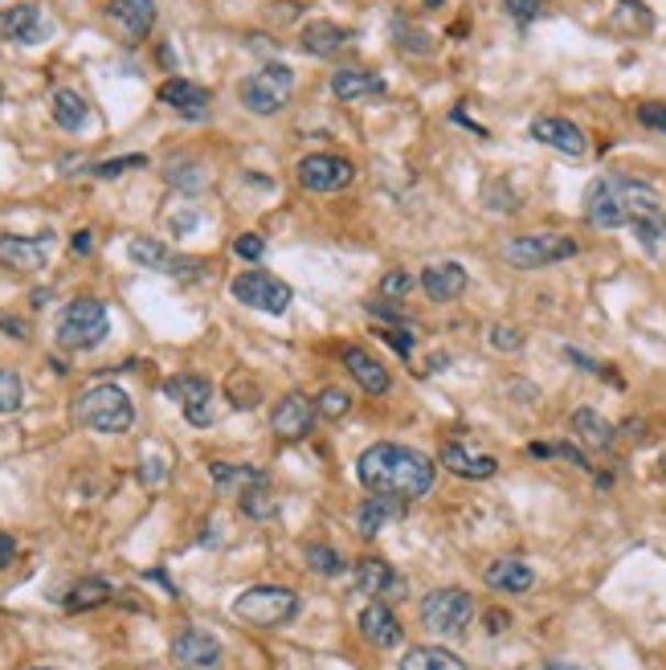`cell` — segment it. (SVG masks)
I'll return each instance as SVG.
<instances>
[{"label": "cell", "instance_id": "obj_22", "mask_svg": "<svg viewBox=\"0 0 666 670\" xmlns=\"http://www.w3.org/2000/svg\"><path fill=\"white\" fill-rule=\"evenodd\" d=\"M107 17L115 21L127 42H144L147 33L156 29V0H111Z\"/></svg>", "mask_w": 666, "mask_h": 670}, {"label": "cell", "instance_id": "obj_2", "mask_svg": "<svg viewBox=\"0 0 666 670\" xmlns=\"http://www.w3.org/2000/svg\"><path fill=\"white\" fill-rule=\"evenodd\" d=\"M74 421L90 433L115 438V433H127L135 426V405L119 385H95L74 400Z\"/></svg>", "mask_w": 666, "mask_h": 670}, {"label": "cell", "instance_id": "obj_27", "mask_svg": "<svg viewBox=\"0 0 666 670\" xmlns=\"http://www.w3.org/2000/svg\"><path fill=\"white\" fill-rule=\"evenodd\" d=\"M352 42V33L344 25H335V21H311L303 29V50L311 57H335L344 54Z\"/></svg>", "mask_w": 666, "mask_h": 670}, {"label": "cell", "instance_id": "obj_7", "mask_svg": "<svg viewBox=\"0 0 666 670\" xmlns=\"http://www.w3.org/2000/svg\"><path fill=\"white\" fill-rule=\"evenodd\" d=\"M573 254H577V242L565 233H523V238H511L503 245V257L515 271H544V266L565 262Z\"/></svg>", "mask_w": 666, "mask_h": 670}, {"label": "cell", "instance_id": "obj_44", "mask_svg": "<svg viewBox=\"0 0 666 670\" xmlns=\"http://www.w3.org/2000/svg\"><path fill=\"white\" fill-rule=\"evenodd\" d=\"M637 123L646 131L666 135V102H642V107H637Z\"/></svg>", "mask_w": 666, "mask_h": 670}, {"label": "cell", "instance_id": "obj_8", "mask_svg": "<svg viewBox=\"0 0 666 670\" xmlns=\"http://www.w3.org/2000/svg\"><path fill=\"white\" fill-rule=\"evenodd\" d=\"M230 295L242 303V307H249V311H266V315H282L290 307V299H295V290L266 271H242L230 283Z\"/></svg>", "mask_w": 666, "mask_h": 670}, {"label": "cell", "instance_id": "obj_1", "mask_svg": "<svg viewBox=\"0 0 666 670\" xmlns=\"http://www.w3.org/2000/svg\"><path fill=\"white\" fill-rule=\"evenodd\" d=\"M356 474H360V483L373 495L413 503L434 491L437 466L421 450H409V446L397 442H377L356 458Z\"/></svg>", "mask_w": 666, "mask_h": 670}, {"label": "cell", "instance_id": "obj_31", "mask_svg": "<svg viewBox=\"0 0 666 670\" xmlns=\"http://www.w3.org/2000/svg\"><path fill=\"white\" fill-rule=\"evenodd\" d=\"M209 479L218 483V491L225 495H246L254 486H266V474L254 471V466H233V462H213L209 466Z\"/></svg>", "mask_w": 666, "mask_h": 670}, {"label": "cell", "instance_id": "obj_13", "mask_svg": "<svg viewBox=\"0 0 666 670\" xmlns=\"http://www.w3.org/2000/svg\"><path fill=\"white\" fill-rule=\"evenodd\" d=\"M164 393L185 409V417H189L192 426H209V421H213V385H209L204 376L180 372V376H173V381L164 385Z\"/></svg>", "mask_w": 666, "mask_h": 670}, {"label": "cell", "instance_id": "obj_55", "mask_svg": "<svg viewBox=\"0 0 666 670\" xmlns=\"http://www.w3.org/2000/svg\"><path fill=\"white\" fill-rule=\"evenodd\" d=\"M425 4H430V9H437V4H442V0H425Z\"/></svg>", "mask_w": 666, "mask_h": 670}, {"label": "cell", "instance_id": "obj_6", "mask_svg": "<svg viewBox=\"0 0 666 670\" xmlns=\"http://www.w3.org/2000/svg\"><path fill=\"white\" fill-rule=\"evenodd\" d=\"M470 617H475V597L466 589H434L421 601V626L430 634H442V638L466 634Z\"/></svg>", "mask_w": 666, "mask_h": 670}, {"label": "cell", "instance_id": "obj_50", "mask_svg": "<svg viewBox=\"0 0 666 670\" xmlns=\"http://www.w3.org/2000/svg\"><path fill=\"white\" fill-rule=\"evenodd\" d=\"M13 557H16V540L0 531V569H9V564H13Z\"/></svg>", "mask_w": 666, "mask_h": 670}, {"label": "cell", "instance_id": "obj_12", "mask_svg": "<svg viewBox=\"0 0 666 670\" xmlns=\"http://www.w3.org/2000/svg\"><path fill=\"white\" fill-rule=\"evenodd\" d=\"M532 140L552 147V152H560V156H568V160L589 156L585 131H580L573 119H560V114H540V119H532Z\"/></svg>", "mask_w": 666, "mask_h": 670}, {"label": "cell", "instance_id": "obj_23", "mask_svg": "<svg viewBox=\"0 0 666 670\" xmlns=\"http://www.w3.org/2000/svg\"><path fill=\"white\" fill-rule=\"evenodd\" d=\"M421 290L430 295L434 303H454V299H463L466 295V266L463 262H434V266H425L421 271Z\"/></svg>", "mask_w": 666, "mask_h": 670}, {"label": "cell", "instance_id": "obj_25", "mask_svg": "<svg viewBox=\"0 0 666 670\" xmlns=\"http://www.w3.org/2000/svg\"><path fill=\"white\" fill-rule=\"evenodd\" d=\"M344 369H348L352 376H356V385H360L364 393H373V397H380V393L392 388L389 369H385L377 356H368L364 348H344Z\"/></svg>", "mask_w": 666, "mask_h": 670}, {"label": "cell", "instance_id": "obj_16", "mask_svg": "<svg viewBox=\"0 0 666 670\" xmlns=\"http://www.w3.org/2000/svg\"><path fill=\"white\" fill-rule=\"evenodd\" d=\"M127 257L135 262V266H144V271H159V274H173V278H185V274H192L201 262L197 257H180L173 254L164 242H156V238H131L127 242Z\"/></svg>", "mask_w": 666, "mask_h": 670}, {"label": "cell", "instance_id": "obj_46", "mask_svg": "<svg viewBox=\"0 0 666 670\" xmlns=\"http://www.w3.org/2000/svg\"><path fill=\"white\" fill-rule=\"evenodd\" d=\"M147 160L144 156H123V160H107V164H95V176L111 180V176H123L127 168H144Z\"/></svg>", "mask_w": 666, "mask_h": 670}, {"label": "cell", "instance_id": "obj_49", "mask_svg": "<svg viewBox=\"0 0 666 670\" xmlns=\"http://www.w3.org/2000/svg\"><path fill=\"white\" fill-rule=\"evenodd\" d=\"M70 250L74 254H90V250H95V233H90V229H78L70 238Z\"/></svg>", "mask_w": 666, "mask_h": 670}, {"label": "cell", "instance_id": "obj_36", "mask_svg": "<svg viewBox=\"0 0 666 670\" xmlns=\"http://www.w3.org/2000/svg\"><path fill=\"white\" fill-rule=\"evenodd\" d=\"M634 233H637V245H642L654 262H666V209L646 217V221H634Z\"/></svg>", "mask_w": 666, "mask_h": 670}, {"label": "cell", "instance_id": "obj_17", "mask_svg": "<svg viewBox=\"0 0 666 670\" xmlns=\"http://www.w3.org/2000/svg\"><path fill=\"white\" fill-rule=\"evenodd\" d=\"M159 102L180 114V119H192V123H204L213 114V95L204 86L189 83V78H168L159 86Z\"/></svg>", "mask_w": 666, "mask_h": 670}, {"label": "cell", "instance_id": "obj_56", "mask_svg": "<svg viewBox=\"0 0 666 670\" xmlns=\"http://www.w3.org/2000/svg\"><path fill=\"white\" fill-rule=\"evenodd\" d=\"M30 670H54V667H30Z\"/></svg>", "mask_w": 666, "mask_h": 670}, {"label": "cell", "instance_id": "obj_34", "mask_svg": "<svg viewBox=\"0 0 666 670\" xmlns=\"http://www.w3.org/2000/svg\"><path fill=\"white\" fill-rule=\"evenodd\" d=\"M164 180L173 188H185V193H201V188L209 185V172H204L201 160H168Z\"/></svg>", "mask_w": 666, "mask_h": 670}, {"label": "cell", "instance_id": "obj_33", "mask_svg": "<svg viewBox=\"0 0 666 670\" xmlns=\"http://www.w3.org/2000/svg\"><path fill=\"white\" fill-rule=\"evenodd\" d=\"M111 601V585L107 581H99V576H90V581H78V585L66 593V609L70 614H82V609H99V605H107Z\"/></svg>", "mask_w": 666, "mask_h": 670}, {"label": "cell", "instance_id": "obj_4", "mask_svg": "<svg viewBox=\"0 0 666 670\" xmlns=\"http://www.w3.org/2000/svg\"><path fill=\"white\" fill-rule=\"evenodd\" d=\"M290 95H295V70L282 62H270V66L246 74L237 86V99L249 114H278L290 102Z\"/></svg>", "mask_w": 666, "mask_h": 670}, {"label": "cell", "instance_id": "obj_9", "mask_svg": "<svg viewBox=\"0 0 666 670\" xmlns=\"http://www.w3.org/2000/svg\"><path fill=\"white\" fill-rule=\"evenodd\" d=\"M356 180V168L352 160L344 156H332V152H315V156H303L299 160V185L307 193H340Z\"/></svg>", "mask_w": 666, "mask_h": 670}, {"label": "cell", "instance_id": "obj_53", "mask_svg": "<svg viewBox=\"0 0 666 670\" xmlns=\"http://www.w3.org/2000/svg\"><path fill=\"white\" fill-rule=\"evenodd\" d=\"M0 328H4V331H13L16 340H25V323H16V319H0Z\"/></svg>", "mask_w": 666, "mask_h": 670}, {"label": "cell", "instance_id": "obj_20", "mask_svg": "<svg viewBox=\"0 0 666 670\" xmlns=\"http://www.w3.org/2000/svg\"><path fill=\"white\" fill-rule=\"evenodd\" d=\"M348 589L356 593V597H397L401 593V576L392 572L389 560H377V557H368L360 560L356 569H352L348 576Z\"/></svg>", "mask_w": 666, "mask_h": 670}, {"label": "cell", "instance_id": "obj_38", "mask_svg": "<svg viewBox=\"0 0 666 670\" xmlns=\"http://www.w3.org/2000/svg\"><path fill=\"white\" fill-rule=\"evenodd\" d=\"M242 512H246L249 519H275L278 499L270 495V486H254V491L242 495Z\"/></svg>", "mask_w": 666, "mask_h": 670}, {"label": "cell", "instance_id": "obj_32", "mask_svg": "<svg viewBox=\"0 0 666 670\" xmlns=\"http://www.w3.org/2000/svg\"><path fill=\"white\" fill-rule=\"evenodd\" d=\"M401 670H466V662L449 655L446 646H413L401 658Z\"/></svg>", "mask_w": 666, "mask_h": 670}, {"label": "cell", "instance_id": "obj_39", "mask_svg": "<svg viewBox=\"0 0 666 670\" xmlns=\"http://www.w3.org/2000/svg\"><path fill=\"white\" fill-rule=\"evenodd\" d=\"M25 405V385H21V376L13 369H0V414L9 417L16 414Z\"/></svg>", "mask_w": 666, "mask_h": 670}, {"label": "cell", "instance_id": "obj_43", "mask_svg": "<svg viewBox=\"0 0 666 670\" xmlns=\"http://www.w3.org/2000/svg\"><path fill=\"white\" fill-rule=\"evenodd\" d=\"M487 340H491L495 352H520V348H523V331L511 328V323H495Z\"/></svg>", "mask_w": 666, "mask_h": 670}, {"label": "cell", "instance_id": "obj_58", "mask_svg": "<svg viewBox=\"0 0 666 670\" xmlns=\"http://www.w3.org/2000/svg\"><path fill=\"white\" fill-rule=\"evenodd\" d=\"M663 466H666V458H663Z\"/></svg>", "mask_w": 666, "mask_h": 670}, {"label": "cell", "instance_id": "obj_26", "mask_svg": "<svg viewBox=\"0 0 666 670\" xmlns=\"http://www.w3.org/2000/svg\"><path fill=\"white\" fill-rule=\"evenodd\" d=\"M406 515V503L401 499H385V495H373V499H364L356 507V531H360L364 540H373L380 531L389 528L392 519H401Z\"/></svg>", "mask_w": 666, "mask_h": 670}, {"label": "cell", "instance_id": "obj_40", "mask_svg": "<svg viewBox=\"0 0 666 670\" xmlns=\"http://www.w3.org/2000/svg\"><path fill=\"white\" fill-rule=\"evenodd\" d=\"M397 42L406 54H418V57H430L434 54V42H430V33L418 25H409V21H397Z\"/></svg>", "mask_w": 666, "mask_h": 670}, {"label": "cell", "instance_id": "obj_48", "mask_svg": "<svg viewBox=\"0 0 666 670\" xmlns=\"http://www.w3.org/2000/svg\"><path fill=\"white\" fill-rule=\"evenodd\" d=\"M380 340L392 343V348H397V356H413V343H418L406 328H380Z\"/></svg>", "mask_w": 666, "mask_h": 670}, {"label": "cell", "instance_id": "obj_15", "mask_svg": "<svg viewBox=\"0 0 666 670\" xmlns=\"http://www.w3.org/2000/svg\"><path fill=\"white\" fill-rule=\"evenodd\" d=\"M356 629H360V638L368 646H377V650H392V646L406 642V629L397 622L389 601H368L356 617Z\"/></svg>", "mask_w": 666, "mask_h": 670}, {"label": "cell", "instance_id": "obj_45", "mask_svg": "<svg viewBox=\"0 0 666 670\" xmlns=\"http://www.w3.org/2000/svg\"><path fill=\"white\" fill-rule=\"evenodd\" d=\"M544 4H548V0H503V9H508V13L515 17L520 25L536 21V17L544 13Z\"/></svg>", "mask_w": 666, "mask_h": 670}, {"label": "cell", "instance_id": "obj_29", "mask_svg": "<svg viewBox=\"0 0 666 670\" xmlns=\"http://www.w3.org/2000/svg\"><path fill=\"white\" fill-rule=\"evenodd\" d=\"M487 585L495 593H528L536 585V572L523 560H495V564H487Z\"/></svg>", "mask_w": 666, "mask_h": 670}, {"label": "cell", "instance_id": "obj_30", "mask_svg": "<svg viewBox=\"0 0 666 670\" xmlns=\"http://www.w3.org/2000/svg\"><path fill=\"white\" fill-rule=\"evenodd\" d=\"M573 433H577L589 450H609V446L618 442V429H613V421H606L597 409H577V414H573Z\"/></svg>", "mask_w": 666, "mask_h": 670}, {"label": "cell", "instance_id": "obj_51", "mask_svg": "<svg viewBox=\"0 0 666 670\" xmlns=\"http://www.w3.org/2000/svg\"><path fill=\"white\" fill-rule=\"evenodd\" d=\"M565 356L573 360V364H580V369H585V372H601V364H597V360H589V356H580L577 348H568Z\"/></svg>", "mask_w": 666, "mask_h": 670}, {"label": "cell", "instance_id": "obj_10", "mask_svg": "<svg viewBox=\"0 0 666 670\" xmlns=\"http://www.w3.org/2000/svg\"><path fill=\"white\" fill-rule=\"evenodd\" d=\"M585 217H589L597 229L630 226V213H625V200H622V176H601V180L589 185V193H585Z\"/></svg>", "mask_w": 666, "mask_h": 670}, {"label": "cell", "instance_id": "obj_41", "mask_svg": "<svg viewBox=\"0 0 666 670\" xmlns=\"http://www.w3.org/2000/svg\"><path fill=\"white\" fill-rule=\"evenodd\" d=\"M352 409V397L344 393V388H323L315 397V414L328 417V421H340V417H348Z\"/></svg>", "mask_w": 666, "mask_h": 670}, {"label": "cell", "instance_id": "obj_42", "mask_svg": "<svg viewBox=\"0 0 666 670\" xmlns=\"http://www.w3.org/2000/svg\"><path fill=\"white\" fill-rule=\"evenodd\" d=\"M413 295V274L409 271H389L380 278V303H406Z\"/></svg>", "mask_w": 666, "mask_h": 670}, {"label": "cell", "instance_id": "obj_18", "mask_svg": "<svg viewBox=\"0 0 666 670\" xmlns=\"http://www.w3.org/2000/svg\"><path fill=\"white\" fill-rule=\"evenodd\" d=\"M173 662L185 670H213L221 662V642L209 629H180L173 638Z\"/></svg>", "mask_w": 666, "mask_h": 670}, {"label": "cell", "instance_id": "obj_52", "mask_svg": "<svg viewBox=\"0 0 666 670\" xmlns=\"http://www.w3.org/2000/svg\"><path fill=\"white\" fill-rule=\"evenodd\" d=\"M511 617L508 614H499V609H491V614H487V634H503V626H508Z\"/></svg>", "mask_w": 666, "mask_h": 670}, {"label": "cell", "instance_id": "obj_3", "mask_svg": "<svg viewBox=\"0 0 666 670\" xmlns=\"http://www.w3.org/2000/svg\"><path fill=\"white\" fill-rule=\"evenodd\" d=\"M299 614V593L282 585H254L246 593L233 597V617L258 629H278L287 626L290 617Z\"/></svg>", "mask_w": 666, "mask_h": 670}, {"label": "cell", "instance_id": "obj_35", "mask_svg": "<svg viewBox=\"0 0 666 670\" xmlns=\"http://www.w3.org/2000/svg\"><path fill=\"white\" fill-rule=\"evenodd\" d=\"M613 29H622V33H651L654 29V13L642 4V0H618V9H613Z\"/></svg>", "mask_w": 666, "mask_h": 670}, {"label": "cell", "instance_id": "obj_57", "mask_svg": "<svg viewBox=\"0 0 666 670\" xmlns=\"http://www.w3.org/2000/svg\"><path fill=\"white\" fill-rule=\"evenodd\" d=\"M0 99H4V86H0Z\"/></svg>", "mask_w": 666, "mask_h": 670}, {"label": "cell", "instance_id": "obj_47", "mask_svg": "<svg viewBox=\"0 0 666 670\" xmlns=\"http://www.w3.org/2000/svg\"><path fill=\"white\" fill-rule=\"evenodd\" d=\"M233 254L246 257V262H258V257L266 254V242H262L258 233H242V238L233 242Z\"/></svg>", "mask_w": 666, "mask_h": 670}, {"label": "cell", "instance_id": "obj_19", "mask_svg": "<svg viewBox=\"0 0 666 670\" xmlns=\"http://www.w3.org/2000/svg\"><path fill=\"white\" fill-rule=\"evenodd\" d=\"M315 426V405L303 397V393H287V397L275 405L270 414V429H275L282 442H303Z\"/></svg>", "mask_w": 666, "mask_h": 670}, {"label": "cell", "instance_id": "obj_21", "mask_svg": "<svg viewBox=\"0 0 666 670\" xmlns=\"http://www.w3.org/2000/svg\"><path fill=\"white\" fill-rule=\"evenodd\" d=\"M442 466L458 479H470V483H482V479H495L499 471V458L495 454H482L475 446L466 442H446L442 446Z\"/></svg>", "mask_w": 666, "mask_h": 670}, {"label": "cell", "instance_id": "obj_11", "mask_svg": "<svg viewBox=\"0 0 666 670\" xmlns=\"http://www.w3.org/2000/svg\"><path fill=\"white\" fill-rule=\"evenodd\" d=\"M49 250H54V233H37V238H0V266L16 274H37L45 271L49 262Z\"/></svg>", "mask_w": 666, "mask_h": 670}, {"label": "cell", "instance_id": "obj_54", "mask_svg": "<svg viewBox=\"0 0 666 670\" xmlns=\"http://www.w3.org/2000/svg\"><path fill=\"white\" fill-rule=\"evenodd\" d=\"M548 670H580V667H565V662H548Z\"/></svg>", "mask_w": 666, "mask_h": 670}, {"label": "cell", "instance_id": "obj_24", "mask_svg": "<svg viewBox=\"0 0 666 670\" xmlns=\"http://www.w3.org/2000/svg\"><path fill=\"white\" fill-rule=\"evenodd\" d=\"M332 95L340 102L377 99V95H385V78L373 70H360V66H340L332 74Z\"/></svg>", "mask_w": 666, "mask_h": 670}, {"label": "cell", "instance_id": "obj_5", "mask_svg": "<svg viewBox=\"0 0 666 670\" xmlns=\"http://www.w3.org/2000/svg\"><path fill=\"white\" fill-rule=\"evenodd\" d=\"M107 331H111V319H107V307L99 299H74L66 303V311L58 319V343L62 348H70V352H90V348H99L107 340Z\"/></svg>", "mask_w": 666, "mask_h": 670}, {"label": "cell", "instance_id": "obj_14", "mask_svg": "<svg viewBox=\"0 0 666 670\" xmlns=\"http://www.w3.org/2000/svg\"><path fill=\"white\" fill-rule=\"evenodd\" d=\"M54 33V21L37 4H13L0 13V37L13 45H42Z\"/></svg>", "mask_w": 666, "mask_h": 670}, {"label": "cell", "instance_id": "obj_28", "mask_svg": "<svg viewBox=\"0 0 666 670\" xmlns=\"http://www.w3.org/2000/svg\"><path fill=\"white\" fill-rule=\"evenodd\" d=\"M49 114H54V123H58L62 131H70V135H78V131L90 123L87 99H82L78 90H70V86H58V90H54V99H49Z\"/></svg>", "mask_w": 666, "mask_h": 670}, {"label": "cell", "instance_id": "obj_37", "mask_svg": "<svg viewBox=\"0 0 666 670\" xmlns=\"http://www.w3.org/2000/svg\"><path fill=\"white\" fill-rule=\"evenodd\" d=\"M307 569L319 572V576H340L344 572V557L335 548H328V543H311L307 548Z\"/></svg>", "mask_w": 666, "mask_h": 670}]
</instances>
